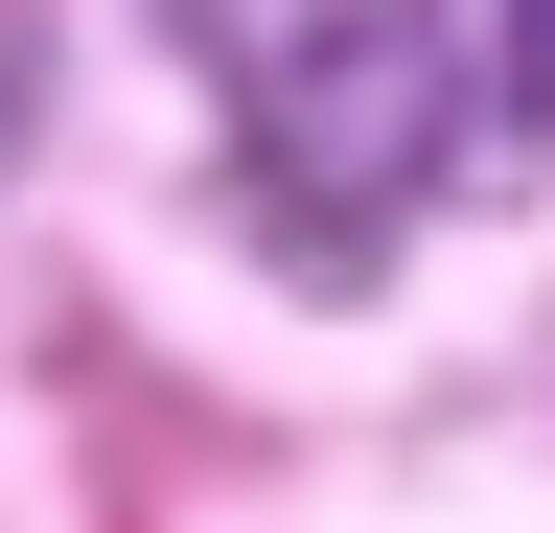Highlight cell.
Instances as JSON below:
<instances>
[{"instance_id":"7a4b0ae2","label":"cell","mask_w":555,"mask_h":533,"mask_svg":"<svg viewBox=\"0 0 555 533\" xmlns=\"http://www.w3.org/2000/svg\"><path fill=\"white\" fill-rule=\"evenodd\" d=\"M509 93H532V116H555V0H509Z\"/></svg>"},{"instance_id":"6da1fadb","label":"cell","mask_w":555,"mask_h":533,"mask_svg":"<svg viewBox=\"0 0 555 533\" xmlns=\"http://www.w3.org/2000/svg\"><path fill=\"white\" fill-rule=\"evenodd\" d=\"M208 116H232V186L301 255H371L393 210H440L463 163V24L440 0H163Z\"/></svg>"}]
</instances>
